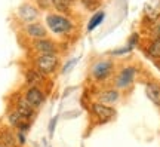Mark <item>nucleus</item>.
<instances>
[{"label": "nucleus", "mask_w": 160, "mask_h": 147, "mask_svg": "<svg viewBox=\"0 0 160 147\" xmlns=\"http://www.w3.org/2000/svg\"><path fill=\"white\" fill-rule=\"evenodd\" d=\"M34 49L42 55H55L57 54L55 43L48 39H39L37 42H34Z\"/></svg>", "instance_id": "6"}, {"label": "nucleus", "mask_w": 160, "mask_h": 147, "mask_svg": "<svg viewBox=\"0 0 160 147\" xmlns=\"http://www.w3.org/2000/svg\"><path fill=\"white\" fill-rule=\"evenodd\" d=\"M9 122H11L12 126H15V128H18L19 131H24V132L30 128L28 119H25L24 116H21L17 110H13V112L9 113Z\"/></svg>", "instance_id": "8"}, {"label": "nucleus", "mask_w": 160, "mask_h": 147, "mask_svg": "<svg viewBox=\"0 0 160 147\" xmlns=\"http://www.w3.org/2000/svg\"><path fill=\"white\" fill-rule=\"evenodd\" d=\"M104 17H105V13H104V12H97V13L91 18L89 24H88V31H92V30L97 29L98 25L104 21Z\"/></svg>", "instance_id": "14"}, {"label": "nucleus", "mask_w": 160, "mask_h": 147, "mask_svg": "<svg viewBox=\"0 0 160 147\" xmlns=\"http://www.w3.org/2000/svg\"><path fill=\"white\" fill-rule=\"evenodd\" d=\"M52 3H53V6L59 12H65L68 11L70 5H71V0H52Z\"/></svg>", "instance_id": "17"}, {"label": "nucleus", "mask_w": 160, "mask_h": 147, "mask_svg": "<svg viewBox=\"0 0 160 147\" xmlns=\"http://www.w3.org/2000/svg\"><path fill=\"white\" fill-rule=\"evenodd\" d=\"M145 92L151 101L154 102L156 106H160V85L157 83H148L145 86Z\"/></svg>", "instance_id": "11"}, {"label": "nucleus", "mask_w": 160, "mask_h": 147, "mask_svg": "<svg viewBox=\"0 0 160 147\" xmlns=\"http://www.w3.org/2000/svg\"><path fill=\"white\" fill-rule=\"evenodd\" d=\"M77 62V60H71V61H68L67 64H65V67L62 68V73H67V71H70L71 68L74 67V64Z\"/></svg>", "instance_id": "18"}, {"label": "nucleus", "mask_w": 160, "mask_h": 147, "mask_svg": "<svg viewBox=\"0 0 160 147\" xmlns=\"http://www.w3.org/2000/svg\"><path fill=\"white\" fill-rule=\"evenodd\" d=\"M25 100L36 108V107H39V106L43 104L45 95H43V92H42L37 86H31V88L27 91V94H25Z\"/></svg>", "instance_id": "7"}, {"label": "nucleus", "mask_w": 160, "mask_h": 147, "mask_svg": "<svg viewBox=\"0 0 160 147\" xmlns=\"http://www.w3.org/2000/svg\"><path fill=\"white\" fill-rule=\"evenodd\" d=\"M57 120H58V118H53L51 120V123H49V134H53V129H55V125H57Z\"/></svg>", "instance_id": "19"}, {"label": "nucleus", "mask_w": 160, "mask_h": 147, "mask_svg": "<svg viewBox=\"0 0 160 147\" xmlns=\"http://www.w3.org/2000/svg\"><path fill=\"white\" fill-rule=\"evenodd\" d=\"M36 67H37L40 73L43 74L52 73L58 67V58L55 55H40L36 60Z\"/></svg>", "instance_id": "2"}, {"label": "nucleus", "mask_w": 160, "mask_h": 147, "mask_svg": "<svg viewBox=\"0 0 160 147\" xmlns=\"http://www.w3.org/2000/svg\"><path fill=\"white\" fill-rule=\"evenodd\" d=\"M46 24L53 33L57 34L68 33L71 30V23L62 15H49L46 18Z\"/></svg>", "instance_id": "1"}, {"label": "nucleus", "mask_w": 160, "mask_h": 147, "mask_svg": "<svg viewBox=\"0 0 160 147\" xmlns=\"http://www.w3.org/2000/svg\"><path fill=\"white\" fill-rule=\"evenodd\" d=\"M37 15H39V12H37V9L33 8V6L22 5L21 8H19V17H21L22 21L31 23V21H34L36 18H37Z\"/></svg>", "instance_id": "10"}, {"label": "nucleus", "mask_w": 160, "mask_h": 147, "mask_svg": "<svg viewBox=\"0 0 160 147\" xmlns=\"http://www.w3.org/2000/svg\"><path fill=\"white\" fill-rule=\"evenodd\" d=\"M18 140H19V143H21V144H24V143H25V138H24V131H19V132H18Z\"/></svg>", "instance_id": "20"}, {"label": "nucleus", "mask_w": 160, "mask_h": 147, "mask_svg": "<svg viewBox=\"0 0 160 147\" xmlns=\"http://www.w3.org/2000/svg\"><path fill=\"white\" fill-rule=\"evenodd\" d=\"M0 147H5V146H0Z\"/></svg>", "instance_id": "21"}, {"label": "nucleus", "mask_w": 160, "mask_h": 147, "mask_svg": "<svg viewBox=\"0 0 160 147\" xmlns=\"http://www.w3.org/2000/svg\"><path fill=\"white\" fill-rule=\"evenodd\" d=\"M92 113L95 114L101 122H108L111 118H114L116 110L114 108H111L110 106H107V104L95 102V104L92 106Z\"/></svg>", "instance_id": "3"}, {"label": "nucleus", "mask_w": 160, "mask_h": 147, "mask_svg": "<svg viewBox=\"0 0 160 147\" xmlns=\"http://www.w3.org/2000/svg\"><path fill=\"white\" fill-rule=\"evenodd\" d=\"M25 76H27V82H28L31 86H36L37 83L42 82V73L36 71V70H30V71H27Z\"/></svg>", "instance_id": "15"}, {"label": "nucleus", "mask_w": 160, "mask_h": 147, "mask_svg": "<svg viewBox=\"0 0 160 147\" xmlns=\"http://www.w3.org/2000/svg\"><path fill=\"white\" fill-rule=\"evenodd\" d=\"M99 101L101 104H111V102H116L119 100V91L117 89H108L104 91L102 94H99Z\"/></svg>", "instance_id": "12"}, {"label": "nucleus", "mask_w": 160, "mask_h": 147, "mask_svg": "<svg viewBox=\"0 0 160 147\" xmlns=\"http://www.w3.org/2000/svg\"><path fill=\"white\" fill-rule=\"evenodd\" d=\"M148 54H150V57H153V58H160V37H157V39L150 45Z\"/></svg>", "instance_id": "16"}, {"label": "nucleus", "mask_w": 160, "mask_h": 147, "mask_svg": "<svg viewBox=\"0 0 160 147\" xmlns=\"http://www.w3.org/2000/svg\"><path fill=\"white\" fill-rule=\"evenodd\" d=\"M111 68H113V64L110 61H99L92 67V76L97 80H104L111 73Z\"/></svg>", "instance_id": "4"}, {"label": "nucleus", "mask_w": 160, "mask_h": 147, "mask_svg": "<svg viewBox=\"0 0 160 147\" xmlns=\"http://www.w3.org/2000/svg\"><path fill=\"white\" fill-rule=\"evenodd\" d=\"M27 33L33 37H37V39H43L46 36V30L43 29V25L40 24H30L27 25Z\"/></svg>", "instance_id": "13"}, {"label": "nucleus", "mask_w": 160, "mask_h": 147, "mask_svg": "<svg viewBox=\"0 0 160 147\" xmlns=\"http://www.w3.org/2000/svg\"><path fill=\"white\" fill-rule=\"evenodd\" d=\"M17 112L25 119H31L34 116V107L25 98H19L17 101Z\"/></svg>", "instance_id": "9"}, {"label": "nucleus", "mask_w": 160, "mask_h": 147, "mask_svg": "<svg viewBox=\"0 0 160 147\" xmlns=\"http://www.w3.org/2000/svg\"><path fill=\"white\" fill-rule=\"evenodd\" d=\"M135 76H137V70H135L133 67L123 68V70L120 71V74L117 76V79H116V85H117V88H128V86L133 82Z\"/></svg>", "instance_id": "5"}]
</instances>
